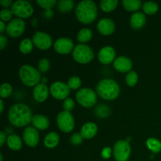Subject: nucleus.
<instances>
[{
    "mask_svg": "<svg viewBox=\"0 0 161 161\" xmlns=\"http://www.w3.org/2000/svg\"><path fill=\"white\" fill-rule=\"evenodd\" d=\"M83 137H82L81 134L79 133H75L71 136L70 138V142L72 145H75V146H79V145L81 144L83 142Z\"/></svg>",
    "mask_w": 161,
    "mask_h": 161,
    "instance_id": "58836bf2",
    "label": "nucleus"
},
{
    "mask_svg": "<svg viewBox=\"0 0 161 161\" xmlns=\"http://www.w3.org/2000/svg\"><path fill=\"white\" fill-rule=\"evenodd\" d=\"M94 113L97 116L101 118H105L110 114V109L108 105H100L95 108Z\"/></svg>",
    "mask_w": 161,
    "mask_h": 161,
    "instance_id": "7c9ffc66",
    "label": "nucleus"
},
{
    "mask_svg": "<svg viewBox=\"0 0 161 161\" xmlns=\"http://www.w3.org/2000/svg\"><path fill=\"white\" fill-rule=\"evenodd\" d=\"M138 80V74H137V72H134V71H130V72H128L127 76H126L125 81L126 83H127L129 86H134L136 85Z\"/></svg>",
    "mask_w": 161,
    "mask_h": 161,
    "instance_id": "473e14b6",
    "label": "nucleus"
},
{
    "mask_svg": "<svg viewBox=\"0 0 161 161\" xmlns=\"http://www.w3.org/2000/svg\"><path fill=\"white\" fill-rule=\"evenodd\" d=\"M19 77L25 86H33L39 84L41 80V74L36 68L25 64L19 70Z\"/></svg>",
    "mask_w": 161,
    "mask_h": 161,
    "instance_id": "20e7f679",
    "label": "nucleus"
},
{
    "mask_svg": "<svg viewBox=\"0 0 161 161\" xmlns=\"http://www.w3.org/2000/svg\"><path fill=\"white\" fill-rule=\"evenodd\" d=\"M74 60L80 64H88L94 59V52L92 49L86 44H78L72 51Z\"/></svg>",
    "mask_w": 161,
    "mask_h": 161,
    "instance_id": "39448f33",
    "label": "nucleus"
},
{
    "mask_svg": "<svg viewBox=\"0 0 161 161\" xmlns=\"http://www.w3.org/2000/svg\"><path fill=\"white\" fill-rule=\"evenodd\" d=\"M76 101L80 105L85 108H91L97 103V94L92 89L82 88L77 92Z\"/></svg>",
    "mask_w": 161,
    "mask_h": 161,
    "instance_id": "423d86ee",
    "label": "nucleus"
},
{
    "mask_svg": "<svg viewBox=\"0 0 161 161\" xmlns=\"http://www.w3.org/2000/svg\"><path fill=\"white\" fill-rule=\"evenodd\" d=\"M93 36L92 31L89 28H82L77 34V40L81 43H85L91 39Z\"/></svg>",
    "mask_w": 161,
    "mask_h": 161,
    "instance_id": "393cba45",
    "label": "nucleus"
},
{
    "mask_svg": "<svg viewBox=\"0 0 161 161\" xmlns=\"http://www.w3.org/2000/svg\"><path fill=\"white\" fill-rule=\"evenodd\" d=\"M0 3H1L2 6L5 8H7L9 6H12L14 3H13L12 0H1L0 1Z\"/></svg>",
    "mask_w": 161,
    "mask_h": 161,
    "instance_id": "79ce46f5",
    "label": "nucleus"
},
{
    "mask_svg": "<svg viewBox=\"0 0 161 161\" xmlns=\"http://www.w3.org/2000/svg\"><path fill=\"white\" fill-rule=\"evenodd\" d=\"M146 146L153 153H158L161 151V142L157 138H150L146 141Z\"/></svg>",
    "mask_w": 161,
    "mask_h": 161,
    "instance_id": "cd10ccee",
    "label": "nucleus"
},
{
    "mask_svg": "<svg viewBox=\"0 0 161 161\" xmlns=\"http://www.w3.org/2000/svg\"><path fill=\"white\" fill-rule=\"evenodd\" d=\"M5 30H6V26L3 21H0V32L3 33L4 32Z\"/></svg>",
    "mask_w": 161,
    "mask_h": 161,
    "instance_id": "c03bdc74",
    "label": "nucleus"
},
{
    "mask_svg": "<svg viewBox=\"0 0 161 161\" xmlns=\"http://www.w3.org/2000/svg\"><path fill=\"white\" fill-rule=\"evenodd\" d=\"M158 5H157V3H154V2H146L142 6L143 11L146 14H149V15L155 14L158 11Z\"/></svg>",
    "mask_w": 161,
    "mask_h": 161,
    "instance_id": "c85d7f7f",
    "label": "nucleus"
},
{
    "mask_svg": "<svg viewBox=\"0 0 161 161\" xmlns=\"http://www.w3.org/2000/svg\"><path fill=\"white\" fill-rule=\"evenodd\" d=\"M120 92L119 84L111 79H105L97 83V93L105 100H114L117 98Z\"/></svg>",
    "mask_w": 161,
    "mask_h": 161,
    "instance_id": "7ed1b4c3",
    "label": "nucleus"
},
{
    "mask_svg": "<svg viewBox=\"0 0 161 161\" xmlns=\"http://www.w3.org/2000/svg\"><path fill=\"white\" fill-rule=\"evenodd\" d=\"M53 47L57 53L61 54H68L71 51H73L74 44L71 39L66 37L60 38L57 39L56 42L53 44Z\"/></svg>",
    "mask_w": 161,
    "mask_h": 161,
    "instance_id": "ddd939ff",
    "label": "nucleus"
},
{
    "mask_svg": "<svg viewBox=\"0 0 161 161\" xmlns=\"http://www.w3.org/2000/svg\"><path fill=\"white\" fill-rule=\"evenodd\" d=\"M11 10L13 11L14 15L18 17L19 18H28L31 17L34 12L32 6L28 1L19 0L14 3L11 6Z\"/></svg>",
    "mask_w": 161,
    "mask_h": 161,
    "instance_id": "0eeeda50",
    "label": "nucleus"
},
{
    "mask_svg": "<svg viewBox=\"0 0 161 161\" xmlns=\"http://www.w3.org/2000/svg\"><path fill=\"white\" fill-rule=\"evenodd\" d=\"M13 87L9 83H3L0 87V96L3 98L8 97L12 94Z\"/></svg>",
    "mask_w": 161,
    "mask_h": 161,
    "instance_id": "2f4dec72",
    "label": "nucleus"
},
{
    "mask_svg": "<svg viewBox=\"0 0 161 161\" xmlns=\"http://www.w3.org/2000/svg\"><path fill=\"white\" fill-rule=\"evenodd\" d=\"M75 107V102L72 98L70 97H68L63 102V108H64V111L66 112H70Z\"/></svg>",
    "mask_w": 161,
    "mask_h": 161,
    "instance_id": "4c0bfd02",
    "label": "nucleus"
},
{
    "mask_svg": "<svg viewBox=\"0 0 161 161\" xmlns=\"http://www.w3.org/2000/svg\"><path fill=\"white\" fill-rule=\"evenodd\" d=\"M25 29V22L22 19H13L6 26V33L12 38L21 36Z\"/></svg>",
    "mask_w": 161,
    "mask_h": 161,
    "instance_id": "9b49d317",
    "label": "nucleus"
},
{
    "mask_svg": "<svg viewBox=\"0 0 161 161\" xmlns=\"http://www.w3.org/2000/svg\"><path fill=\"white\" fill-rule=\"evenodd\" d=\"M76 18L82 24H91L97 17V8L95 3L91 0H84L77 5L75 9Z\"/></svg>",
    "mask_w": 161,
    "mask_h": 161,
    "instance_id": "f03ea898",
    "label": "nucleus"
},
{
    "mask_svg": "<svg viewBox=\"0 0 161 161\" xmlns=\"http://www.w3.org/2000/svg\"><path fill=\"white\" fill-rule=\"evenodd\" d=\"M33 49V42L30 39H25L20 42L19 46V50L21 53L27 54L31 53Z\"/></svg>",
    "mask_w": 161,
    "mask_h": 161,
    "instance_id": "c756f323",
    "label": "nucleus"
},
{
    "mask_svg": "<svg viewBox=\"0 0 161 161\" xmlns=\"http://www.w3.org/2000/svg\"><path fill=\"white\" fill-rule=\"evenodd\" d=\"M13 11L11 9H4L3 10H1L0 13V18H1L2 21H8V20H10L13 17Z\"/></svg>",
    "mask_w": 161,
    "mask_h": 161,
    "instance_id": "e433bc0d",
    "label": "nucleus"
},
{
    "mask_svg": "<svg viewBox=\"0 0 161 161\" xmlns=\"http://www.w3.org/2000/svg\"><path fill=\"white\" fill-rule=\"evenodd\" d=\"M122 3L124 9L130 12L137 11L142 6V2L140 0H124Z\"/></svg>",
    "mask_w": 161,
    "mask_h": 161,
    "instance_id": "a878e982",
    "label": "nucleus"
},
{
    "mask_svg": "<svg viewBox=\"0 0 161 161\" xmlns=\"http://www.w3.org/2000/svg\"><path fill=\"white\" fill-rule=\"evenodd\" d=\"M113 156L116 161H127L130 156V146L127 141L119 140L113 147Z\"/></svg>",
    "mask_w": 161,
    "mask_h": 161,
    "instance_id": "1a4fd4ad",
    "label": "nucleus"
},
{
    "mask_svg": "<svg viewBox=\"0 0 161 161\" xmlns=\"http://www.w3.org/2000/svg\"><path fill=\"white\" fill-rule=\"evenodd\" d=\"M8 146L14 151H18L22 147V141L19 136L16 135H10L6 140Z\"/></svg>",
    "mask_w": 161,
    "mask_h": 161,
    "instance_id": "5701e85b",
    "label": "nucleus"
},
{
    "mask_svg": "<svg viewBox=\"0 0 161 161\" xmlns=\"http://www.w3.org/2000/svg\"><path fill=\"white\" fill-rule=\"evenodd\" d=\"M33 126L39 130H46L49 127L50 125V120L47 116L43 115H36L32 118Z\"/></svg>",
    "mask_w": 161,
    "mask_h": 161,
    "instance_id": "412c9836",
    "label": "nucleus"
},
{
    "mask_svg": "<svg viewBox=\"0 0 161 161\" xmlns=\"http://www.w3.org/2000/svg\"><path fill=\"white\" fill-rule=\"evenodd\" d=\"M36 3H37V4L39 5L41 7L43 8V9L50 10V9H52V8L55 6L57 2L55 1V0H37Z\"/></svg>",
    "mask_w": 161,
    "mask_h": 161,
    "instance_id": "f704fd0d",
    "label": "nucleus"
},
{
    "mask_svg": "<svg viewBox=\"0 0 161 161\" xmlns=\"http://www.w3.org/2000/svg\"><path fill=\"white\" fill-rule=\"evenodd\" d=\"M0 161H3V154H2V153H0Z\"/></svg>",
    "mask_w": 161,
    "mask_h": 161,
    "instance_id": "49530a36",
    "label": "nucleus"
},
{
    "mask_svg": "<svg viewBox=\"0 0 161 161\" xmlns=\"http://www.w3.org/2000/svg\"><path fill=\"white\" fill-rule=\"evenodd\" d=\"M49 88L44 83H39L33 90V97L38 102H43L49 96Z\"/></svg>",
    "mask_w": 161,
    "mask_h": 161,
    "instance_id": "a211bd4d",
    "label": "nucleus"
},
{
    "mask_svg": "<svg viewBox=\"0 0 161 161\" xmlns=\"http://www.w3.org/2000/svg\"><path fill=\"white\" fill-rule=\"evenodd\" d=\"M115 69L119 72H130L132 69V61L130 58L125 56H120L116 58L113 62Z\"/></svg>",
    "mask_w": 161,
    "mask_h": 161,
    "instance_id": "2eb2a0df",
    "label": "nucleus"
},
{
    "mask_svg": "<svg viewBox=\"0 0 161 161\" xmlns=\"http://www.w3.org/2000/svg\"><path fill=\"white\" fill-rule=\"evenodd\" d=\"M7 140L6 138V135L3 131H0V146H3L4 145L5 142Z\"/></svg>",
    "mask_w": 161,
    "mask_h": 161,
    "instance_id": "37998d69",
    "label": "nucleus"
},
{
    "mask_svg": "<svg viewBox=\"0 0 161 161\" xmlns=\"http://www.w3.org/2000/svg\"><path fill=\"white\" fill-rule=\"evenodd\" d=\"M7 39L4 35H1L0 36V50H3L5 47L7 45Z\"/></svg>",
    "mask_w": 161,
    "mask_h": 161,
    "instance_id": "a19ab883",
    "label": "nucleus"
},
{
    "mask_svg": "<svg viewBox=\"0 0 161 161\" xmlns=\"http://www.w3.org/2000/svg\"><path fill=\"white\" fill-rule=\"evenodd\" d=\"M115 23L109 18H102L97 23V31L104 36L112 35L115 31Z\"/></svg>",
    "mask_w": 161,
    "mask_h": 161,
    "instance_id": "f3484780",
    "label": "nucleus"
},
{
    "mask_svg": "<svg viewBox=\"0 0 161 161\" xmlns=\"http://www.w3.org/2000/svg\"><path fill=\"white\" fill-rule=\"evenodd\" d=\"M97 125L94 123L88 122L82 127L80 134H81L82 137L85 139H91L97 135Z\"/></svg>",
    "mask_w": 161,
    "mask_h": 161,
    "instance_id": "aec40b11",
    "label": "nucleus"
},
{
    "mask_svg": "<svg viewBox=\"0 0 161 161\" xmlns=\"http://www.w3.org/2000/svg\"><path fill=\"white\" fill-rule=\"evenodd\" d=\"M0 105H1V108H0V113H3V109H4V104H3V101L2 100H0Z\"/></svg>",
    "mask_w": 161,
    "mask_h": 161,
    "instance_id": "a18cd8bd",
    "label": "nucleus"
},
{
    "mask_svg": "<svg viewBox=\"0 0 161 161\" xmlns=\"http://www.w3.org/2000/svg\"><path fill=\"white\" fill-rule=\"evenodd\" d=\"M112 155V149L109 147L104 148L102 152V157L104 159H108Z\"/></svg>",
    "mask_w": 161,
    "mask_h": 161,
    "instance_id": "ea45409f",
    "label": "nucleus"
},
{
    "mask_svg": "<svg viewBox=\"0 0 161 161\" xmlns=\"http://www.w3.org/2000/svg\"><path fill=\"white\" fill-rule=\"evenodd\" d=\"M57 124L61 131L69 133L75 127L74 117L70 112L62 111L57 116Z\"/></svg>",
    "mask_w": 161,
    "mask_h": 161,
    "instance_id": "6e6552de",
    "label": "nucleus"
},
{
    "mask_svg": "<svg viewBox=\"0 0 161 161\" xmlns=\"http://www.w3.org/2000/svg\"><path fill=\"white\" fill-rule=\"evenodd\" d=\"M9 120L13 126L24 127L32 121V113L28 105L22 103L13 105L8 114Z\"/></svg>",
    "mask_w": 161,
    "mask_h": 161,
    "instance_id": "f257e3e1",
    "label": "nucleus"
},
{
    "mask_svg": "<svg viewBox=\"0 0 161 161\" xmlns=\"http://www.w3.org/2000/svg\"><path fill=\"white\" fill-rule=\"evenodd\" d=\"M50 94L58 100H65L70 94V88L66 83L57 81L54 82L50 86Z\"/></svg>",
    "mask_w": 161,
    "mask_h": 161,
    "instance_id": "9d476101",
    "label": "nucleus"
},
{
    "mask_svg": "<svg viewBox=\"0 0 161 161\" xmlns=\"http://www.w3.org/2000/svg\"><path fill=\"white\" fill-rule=\"evenodd\" d=\"M50 63L48 59L47 58H42L39 61V64H38V69L39 72H48L49 69H50Z\"/></svg>",
    "mask_w": 161,
    "mask_h": 161,
    "instance_id": "c9c22d12",
    "label": "nucleus"
},
{
    "mask_svg": "<svg viewBox=\"0 0 161 161\" xmlns=\"http://www.w3.org/2000/svg\"><path fill=\"white\" fill-rule=\"evenodd\" d=\"M33 44L40 50H48L52 46V39L47 33L36 31L32 37Z\"/></svg>",
    "mask_w": 161,
    "mask_h": 161,
    "instance_id": "f8f14e48",
    "label": "nucleus"
},
{
    "mask_svg": "<svg viewBox=\"0 0 161 161\" xmlns=\"http://www.w3.org/2000/svg\"><path fill=\"white\" fill-rule=\"evenodd\" d=\"M81 80L78 76H72L68 80V86H69L70 89L76 90L81 86Z\"/></svg>",
    "mask_w": 161,
    "mask_h": 161,
    "instance_id": "72a5a7b5",
    "label": "nucleus"
},
{
    "mask_svg": "<svg viewBox=\"0 0 161 161\" xmlns=\"http://www.w3.org/2000/svg\"><path fill=\"white\" fill-rule=\"evenodd\" d=\"M60 142L59 135L56 132H50L44 138V146L48 149H53Z\"/></svg>",
    "mask_w": 161,
    "mask_h": 161,
    "instance_id": "4be33fe9",
    "label": "nucleus"
},
{
    "mask_svg": "<svg viewBox=\"0 0 161 161\" xmlns=\"http://www.w3.org/2000/svg\"><path fill=\"white\" fill-rule=\"evenodd\" d=\"M74 2L72 0H60L58 3V8L60 12L69 13L73 9Z\"/></svg>",
    "mask_w": 161,
    "mask_h": 161,
    "instance_id": "bb28decb",
    "label": "nucleus"
},
{
    "mask_svg": "<svg viewBox=\"0 0 161 161\" xmlns=\"http://www.w3.org/2000/svg\"><path fill=\"white\" fill-rule=\"evenodd\" d=\"M23 138L25 144L29 147H36L39 141V135L36 127H28L25 129Z\"/></svg>",
    "mask_w": 161,
    "mask_h": 161,
    "instance_id": "4468645a",
    "label": "nucleus"
},
{
    "mask_svg": "<svg viewBox=\"0 0 161 161\" xmlns=\"http://www.w3.org/2000/svg\"><path fill=\"white\" fill-rule=\"evenodd\" d=\"M118 3L117 0H102L100 3L101 9L105 13L112 12L116 9Z\"/></svg>",
    "mask_w": 161,
    "mask_h": 161,
    "instance_id": "b1692460",
    "label": "nucleus"
},
{
    "mask_svg": "<svg viewBox=\"0 0 161 161\" xmlns=\"http://www.w3.org/2000/svg\"><path fill=\"white\" fill-rule=\"evenodd\" d=\"M98 60L102 64H108L115 61L116 52L113 47H105L101 49L98 53Z\"/></svg>",
    "mask_w": 161,
    "mask_h": 161,
    "instance_id": "dca6fc26",
    "label": "nucleus"
},
{
    "mask_svg": "<svg viewBox=\"0 0 161 161\" xmlns=\"http://www.w3.org/2000/svg\"><path fill=\"white\" fill-rule=\"evenodd\" d=\"M146 23V17L142 12H136L133 14L130 19V25L133 29L138 30L142 28Z\"/></svg>",
    "mask_w": 161,
    "mask_h": 161,
    "instance_id": "6ab92c4d",
    "label": "nucleus"
}]
</instances>
